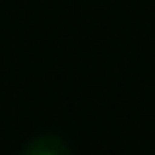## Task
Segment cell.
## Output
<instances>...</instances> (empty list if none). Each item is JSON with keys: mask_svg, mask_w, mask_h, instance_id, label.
<instances>
[{"mask_svg": "<svg viewBox=\"0 0 155 155\" xmlns=\"http://www.w3.org/2000/svg\"><path fill=\"white\" fill-rule=\"evenodd\" d=\"M23 155H72L69 144L55 132H43L38 138L29 141V147L23 150Z\"/></svg>", "mask_w": 155, "mask_h": 155, "instance_id": "1", "label": "cell"}]
</instances>
